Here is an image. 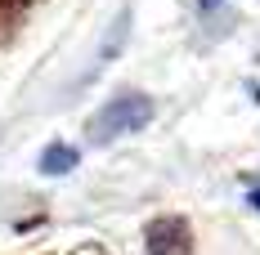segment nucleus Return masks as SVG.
<instances>
[{"label": "nucleus", "instance_id": "f257e3e1", "mask_svg": "<svg viewBox=\"0 0 260 255\" xmlns=\"http://www.w3.org/2000/svg\"><path fill=\"white\" fill-rule=\"evenodd\" d=\"M157 103L144 94V90H126V94H117V99H108L94 117H90V143H112V139H121V134H135V130H144L153 121Z\"/></svg>", "mask_w": 260, "mask_h": 255}, {"label": "nucleus", "instance_id": "f03ea898", "mask_svg": "<svg viewBox=\"0 0 260 255\" xmlns=\"http://www.w3.org/2000/svg\"><path fill=\"white\" fill-rule=\"evenodd\" d=\"M193 246V237H188V224L184 220H153L148 224V255H184Z\"/></svg>", "mask_w": 260, "mask_h": 255}, {"label": "nucleus", "instance_id": "7ed1b4c3", "mask_svg": "<svg viewBox=\"0 0 260 255\" xmlns=\"http://www.w3.org/2000/svg\"><path fill=\"white\" fill-rule=\"evenodd\" d=\"M72 166H77V148H68V143H50L41 153V175H68Z\"/></svg>", "mask_w": 260, "mask_h": 255}]
</instances>
